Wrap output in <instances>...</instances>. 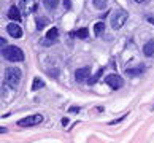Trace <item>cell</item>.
Returning a JSON list of instances; mask_svg holds the SVG:
<instances>
[{
  "mask_svg": "<svg viewBox=\"0 0 154 143\" xmlns=\"http://www.w3.org/2000/svg\"><path fill=\"white\" fill-rule=\"evenodd\" d=\"M43 5H45L48 10H54V8H57L59 0H43Z\"/></svg>",
  "mask_w": 154,
  "mask_h": 143,
  "instance_id": "obj_13",
  "label": "cell"
},
{
  "mask_svg": "<svg viewBox=\"0 0 154 143\" xmlns=\"http://www.w3.org/2000/svg\"><path fill=\"white\" fill-rule=\"evenodd\" d=\"M19 8L24 14H30L37 10V2L35 0H21L19 3Z\"/></svg>",
  "mask_w": 154,
  "mask_h": 143,
  "instance_id": "obj_6",
  "label": "cell"
},
{
  "mask_svg": "<svg viewBox=\"0 0 154 143\" xmlns=\"http://www.w3.org/2000/svg\"><path fill=\"white\" fill-rule=\"evenodd\" d=\"M2 56L10 62H21L24 61V53L22 49L18 46H7L5 49H2Z\"/></svg>",
  "mask_w": 154,
  "mask_h": 143,
  "instance_id": "obj_2",
  "label": "cell"
},
{
  "mask_svg": "<svg viewBox=\"0 0 154 143\" xmlns=\"http://www.w3.org/2000/svg\"><path fill=\"white\" fill-rule=\"evenodd\" d=\"M103 30H105V24H103L102 21H99V22L94 26V33H95V35H100Z\"/></svg>",
  "mask_w": 154,
  "mask_h": 143,
  "instance_id": "obj_17",
  "label": "cell"
},
{
  "mask_svg": "<svg viewBox=\"0 0 154 143\" xmlns=\"http://www.w3.org/2000/svg\"><path fill=\"white\" fill-rule=\"evenodd\" d=\"M143 54L148 56V57H151L154 54V42H152V40H149V42L143 46Z\"/></svg>",
  "mask_w": 154,
  "mask_h": 143,
  "instance_id": "obj_11",
  "label": "cell"
},
{
  "mask_svg": "<svg viewBox=\"0 0 154 143\" xmlns=\"http://www.w3.org/2000/svg\"><path fill=\"white\" fill-rule=\"evenodd\" d=\"M91 76V68L89 67H83V68H78L75 72V79L78 83H83V81H88Z\"/></svg>",
  "mask_w": 154,
  "mask_h": 143,
  "instance_id": "obj_7",
  "label": "cell"
},
{
  "mask_svg": "<svg viewBox=\"0 0 154 143\" xmlns=\"http://www.w3.org/2000/svg\"><path fill=\"white\" fill-rule=\"evenodd\" d=\"M48 24V19L46 18H37V29L38 30H42V29H45Z\"/></svg>",
  "mask_w": 154,
  "mask_h": 143,
  "instance_id": "obj_19",
  "label": "cell"
},
{
  "mask_svg": "<svg viewBox=\"0 0 154 143\" xmlns=\"http://www.w3.org/2000/svg\"><path fill=\"white\" fill-rule=\"evenodd\" d=\"M45 86V81L42 78H35L33 79V84H32V91H38V89H42Z\"/></svg>",
  "mask_w": 154,
  "mask_h": 143,
  "instance_id": "obj_15",
  "label": "cell"
},
{
  "mask_svg": "<svg viewBox=\"0 0 154 143\" xmlns=\"http://www.w3.org/2000/svg\"><path fill=\"white\" fill-rule=\"evenodd\" d=\"M75 35H76L78 38H81V40H86V38L89 37V30H88L86 27H83V29H79V30L75 32Z\"/></svg>",
  "mask_w": 154,
  "mask_h": 143,
  "instance_id": "obj_14",
  "label": "cell"
},
{
  "mask_svg": "<svg viewBox=\"0 0 154 143\" xmlns=\"http://www.w3.org/2000/svg\"><path fill=\"white\" fill-rule=\"evenodd\" d=\"M0 43H2V48H3V45H5V43H7V42H5V38H3V37H2V38H0Z\"/></svg>",
  "mask_w": 154,
  "mask_h": 143,
  "instance_id": "obj_23",
  "label": "cell"
},
{
  "mask_svg": "<svg viewBox=\"0 0 154 143\" xmlns=\"http://www.w3.org/2000/svg\"><path fill=\"white\" fill-rule=\"evenodd\" d=\"M102 73H103V68H99V72H97L94 76H91V78L88 79V83H89V84H95V83H97V79L102 76Z\"/></svg>",
  "mask_w": 154,
  "mask_h": 143,
  "instance_id": "obj_18",
  "label": "cell"
},
{
  "mask_svg": "<svg viewBox=\"0 0 154 143\" xmlns=\"http://www.w3.org/2000/svg\"><path fill=\"white\" fill-rule=\"evenodd\" d=\"M62 124L67 126V124H68V119H67V118H64V119H62Z\"/></svg>",
  "mask_w": 154,
  "mask_h": 143,
  "instance_id": "obj_22",
  "label": "cell"
},
{
  "mask_svg": "<svg viewBox=\"0 0 154 143\" xmlns=\"http://www.w3.org/2000/svg\"><path fill=\"white\" fill-rule=\"evenodd\" d=\"M7 32L13 38H21L22 37V29L18 26V22H11V24H8L7 26Z\"/></svg>",
  "mask_w": 154,
  "mask_h": 143,
  "instance_id": "obj_8",
  "label": "cell"
},
{
  "mask_svg": "<svg viewBox=\"0 0 154 143\" xmlns=\"http://www.w3.org/2000/svg\"><path fill=\"white\" fill-rule=\"evenodd\" d=\"M76 111H79L78 107H72V108H70V113H76Z\"/></svg>",
  "mask_w": 154,
  "mask_h": 143,
  "instance_id": "obj_20",
  "label": "cell"
},
{
  "mask_svg": "<svg viewBox=\"0 0 154 143\" xmlns=\"http://www.w3.org/2000/svg\"><path fill=\"white\" fill-rule=\"evenodd\" d=\"M43 121V116L42 114H32V116H27V118H22L18 121L19 127H30V126H37Z\"/></svg>",
  "mask_w": 154,
  "mask_h": 143,
  "instance_id": "obj_5",
  "label": "cell"
},
{
  "mask_svg": "<svg viewBox=\"0 0 154 143\" xmlns=\"http://www.w3.org/2000/svg\"><path fill=\"white\" fill-rule=\"evenodd\" d=\"M135 2H138V3H140V2H145V0H135Z\"/></svg>",
  "mask_w": 154,
  "mask_h": 143,
  "instance_id": "obj_25",
  "label": "cell"
},
{
  "mask_svg": "<svg viewBox=\"0 0 154 143\" xmlns=\"http://www.w3.org/2000/svg\"><path fill=\"white\" fill-rule=\"evenodd\" d=\"M64 5H65V8H70L72 5H70V0H64Z\"/></svg>",
  "mask_w": 154,
  "mask_h": 143,
  "instance_id": "obj_21",
  "label": "cell"
},
{
  "mask_svg": "<svg viewBox=\"0 0 154 143\" xmlns=\"http://www.w3.org/2000/svg\"><path fill=\"white\" fill-rule=\"evenodd\" d=\"M92 2H94V7L99 10H105L108 5V0H92Z\"/></svg>",
  "mask_w": 154,
  "mask_h": 143,
  "instance_id": "obj_16",
  "label": "cell"
},
{
  "mask_svg": "<svg viewBox=\"0 0 154 143\" xmlns=\"http://www.w3.org/2000/svg\"><path fill=\"white\" fill-rule=\"evenodd\" d=\"M149 22H152V24H154V19H152V18H149Z\"/></svg>",
  "mask_w": 154,
  "mask_h": 143,
  "instance_id": "obj_24",
  "label": "cell"
},
{
  "mask_svg": "<svg viewBox=\"0 0 154 143\" xmlns=\"http://www.w3.org/2000/svg\"><path fill=\"white\" fill-rule=\"evenodd\" d=\"M57 35H59V30L56 27H53V29H49V32L46 33V42H45V45H49V43H53V42H56V38H57Z\"/></svg>",
  "mask_w": 154,
  "mask_h": 143,
  "instance_id": "obj_10",
  "label": "cell"
},
{
  "mask_svg": "<svg viewBox=\"0 0 154 143\" xmlns=\"http://www.w3.org/2000/svg\"><path fill=\"white\" fill-rule=\"evenodd\" d=\"M127 18H129L127 11H125V10H118L116 13L111 16V27L115 29V30H119V29L125 24Z\"/></svg>",
  "mask_w": 154,
  "mask_h": 143,
  "instance_id": "obj_3",
  "label": "cell"
},
{
  "mask_svg": "<svg viewBox=\"0 0 154 143\" xmlns=\"http://www.w3.org/2000/svg\"><path fill=\"white\" fill-rule=\"evenodd\" d=\"M105 83L110 86L111 89H121L124 86V79H122V76L116 75V73H110V75L105 76Z\"/></svg>",
  "mask_w": 154,
  "mask_h": 143,
  "instance_id": "obj_4",
  "label": "cell"
},
{
  "mask_svg": "<svg viewBox=\"0 0 154 143\" xmlns=\"http://www.w3.org/2000/svg\"><path fill=\"white\" fill-rule=\"evenodd\" d=\"M143 70L145 68L143 67H137V68H127V70H125V73H127V75H130V76H140L141 73H143Z\"/></svg>",
  "mask_w": 154,
  "mask_h": 143,
  "instance_id": "obj_12",
  "label": "cell"
},
{
  "mask_svg": "<svg viewBox=\"0 0 154 143\" xmlns=\"http://www.w3.org/2000/svg\"><path fill=\"white\" fill-rule=\"evenodd\" d=\"M5 81H7V84L11 89H16L21 81V70L16 67H8L5 70Z\"/></svg>",
  "mask_w": 154,
  "mask_h": 143,
  "instance_id": "obj_1",
  "label": "cell"
},
{
  "mask_svg": "<svg viewBox=\"0 0 154 143\" xmlns=\"http://www.w3.org/2000/svg\"><path fill=\"white\" fill-rule=\"evenodd\" d=\"M8 18H10L11 21H14V22H19L21 18H22L21 8H18V7H11V8L8 10Z\"/></svg>",
  "mask_w": 154,
  "mask_h": 143,
  "instance_id": "obj_9",
  "label": "cell"
}]
</instances>
